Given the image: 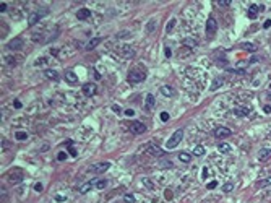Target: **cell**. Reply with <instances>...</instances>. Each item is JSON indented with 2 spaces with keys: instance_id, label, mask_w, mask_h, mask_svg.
Masks as SVG:
<instances>
[{
  "instance_id": "52",
  "label": "cell",
  "mask_w": 271,
  "mask_h": 203,
  "mask_svg": "<svg viewBox=\"0 0 271 203\" xmlns=\"http://www.w3.org/2000/svg\"><path fill=\"white\" fill-rule=\"evenodd\" d=\"M70 154H71V156H76V151H75L73 148H70Z\"/></svg>"
},
{
  "instance_id": "51",
  "label": "cell",
  "mask_w": 271,
  "mask_h": 203,
  "mask_svg": "<svg viewBox=\"0 0 271 203\" xmlns=\"http://www.w3.org/2000/svg\"><path fill=\"white\" fill-rule=\"evenodd\" d=\"M50 54H52V55H57V54H59V49H50Z\"/></svg>"
},
{
  "instance_id": "34",
  "label": "cell",
  "mask_w": 271,
  "mask_h": 203,
  "mask_svg": "<svg viewBox=\"0 0 271 203\" xmlns=\"http://www.w3.org/2000/svg\"><path fill=\"white\" fill-rule=\"evenodd\" d=\"M123 202H125V203H133L135 202V197L132 195V193H127V195L123 197Z\"/></svg>"
},
{
  "instance_id": "40",
  "label": "cell",
  "mask_w": 271,
  "mask_h": 203,
  "mask_svg": "<svg viewBox=\"0 0 271 203\" xmlns=\"http://www.w3.org/2000/svg\"><path fill=\"white\" fill-rule=\"evenodd\" d=\"M34 190H36V192H42V190H44L42 184H36V185H34Z\"/></svg>"
},
{
  "instance_id": "42",
  "label": "cell",
  "mask_w": 271,
  "mask_h": 203,
  "mask_svg": "<svg viewBox=\"0 0 271 203\" xmlns=\"http://www.w3.org/2000/svg\"><path fill=\"white\" fill-rule=\"evenodd\" d=\"M8 148H10V143H8V141H2V150L7 151Z\"/></svg>"
},
{
  "instance_id": "4",
  "label": "cell",
  "mask_w": 271,
  "mask_h": 203,
  "mask_svg": "<svg viewBox=\"0 0 271 203\" xmlns=\"http://www.w3.org/2000/svg\"><path fill=\"white\" fill-rule=\"evenodd\" d=\"M117 54H119L122 59H133L135 57V49L132 46H120L117 49Z\"/></svg>"
},
{
  "instance_id": "9",
  "label": "cell",
  "mask_w": 271,
  "mask_h": 203,
  "mask_svg": "<svg viewBox=\"0 0 271 203\" xmlns=\"http://www.w3.org/2000/svg\"><path fill=\"white\" fill-rule=\"evenodd\" d=\"M96 91H98V86H96L94 83H85V84H83V94H85L86 98L94 96Z\"/></svg>"
},
{
  "instance_id": "38",
  "label": "cell",
  "mask_w": 271,
  "mask_h": 203,
  "mask_svg": "<svg viewBox=\"0 0 271 203\" xmlns=\"http://www.w3.org/2000/svg\"><path fill=\"white\" fill-rule=\"evenodd\" d=\"M161 120L162 122H167V120H169V114H167V112H161Z\"/></svg>"
},
{
  "instance_id": "19",
  "label": "cell",
  "mask_w": 271,
  "mask_h": 203,
  "mask_svg": "<svg viewBox=\"0 0 271 203\" xmlns=\"http://www.w3.org/2000/svg\"><path fill=\"white\" fill-rule=\"evenodd\" d=\"M182 44H183V47H195V46H198V41L195 38H183Z\"/></svg>"
},
{
  "instance_id": "18",
  "label": "cell",
  "mask_w": 271,
  "mask_h": 203,
  "mask_svg": "<svg viewBox=\"0 0 271 203\" xmlns=\"http://www.w3.org/2000/svg\"><path fill=\"white\" fill-rule=\"evenodd\" d=\"M258 10H260V5L252 4V5H250V8H248V18L255 20V18H257V15H258Z\"/></svg>"
},
{
  "instance_id": "33",
  "label": "cell",
  "mask_w": 271,
  "mask_h": 203,
  "mask_svg": "<svg viewBox=\"0 0 271 203\" xmlns=\"http://www.w3.org/2000/svg\"><path fill=\"white\" fill-rule=\"evenodd\" d=\"M232 189H234V184L232 182H227L224 187H222V190H224L226 193H229V192H232Z\"/></svg>"
},
{
  "instance_id": "27",
  "label": "cell",
  "mask_w": 271,
  "mask_h": 203,
  "mask_svg": "<svg viewBox=\"0 0 271 203\" xmlns=\"http://www.w3.org/2000/svg\"><path fill=\"white\" fill-rule=\"evenodd\" d=\"M15 138H16L18 141H23V140H26V138H28V133L21 132V130H20V132H15Z\"/></svg>"
},
{
  "instance_id": "26",
  "label": "cell",
  "mask_w": 271,
  "mask_h": 203,
  "mask_svg": "<svg viewBox=\"0 0 271 203\" xmlns=\"http://www.w3.org/2000/svg\"><path fill=\"white\" fill-rule=\"evenodd\" d=\"M106 187H107V180H106V179H96L94 189H106Z\"/></svg>"
},
{
  "instance_id": "53",
  "label": "cell",
  "mask_w": 271,
  "mask_h": 203,
  "mask_svg": "<svg viewBox=\"0 0 271 203\" xmlns=\"http://www.w3.org/2000/svg\"><path fill=\"white\" fill-rule=\"evenodd\" d=\"M206 174H208V169H206V168H204V169H203V175H201V177H203V179H204V177H206Z\"/></svg>"
},
{
  "instance_id": "21",
  "label": "cell",
  "mask_w": 271,
  "mask_h": 203,
  "mask_svg": "<svg viewBox=\"0 0 271 203\" xmlns=\"http://www.w3.org/2000/svg\"><path fill=\"white\" fill-rule=\"evenodd\" d=\"M44 75H46V78H49V80H59V73H57L55 70H52V68L44 70Z\"/></svg>"
},
{
  "instance_id": "12",
  "label": "cell",
  "mask_w": 271,
  "mask_h": 203,
  "mask_svg": "<svg viewBox=\"0 0 271 203\" xmlns=\"http://www.w3.org/2000/svg\"><path fill=\"white\" fill-rule=\"evenodd\" d=\"M231 135H232V132L227 127H218L214 130V137H218V138H226V137H231Z\"/></svg>"
},
{
  "instance_id": "25",
  "label": "cell",
  "mask_w": 271,
  "mask_h": 203,
  "mask_svg": "<svg viewBox=\"0 0 271 203\" xmlns=\"http://www.w3.org/2000/svg\"><path fill=\"white\" fill-rule=\"evenodd\" d=\"M101 41H102L101 38H94V39H91V41H89L88 44H86V50H93V49H94V47L98 46V44H99Z\"/></svg>"
},
{
  "instance_id": "24",
  "label": "cell",
  "mask_w": 271,
  "mask_h": 203,
  "mask_svg": "<svg viewBox=\"0 0 271 203\" xmlns=\"http://www.w3.org/2000/svg\"><path fill=\"white\" fill-rule=\"evenodd\" d=\"M179 161H180V163H190V161H192V154H190V153H185V151H182V153H179Z\"/></svg>"
},
{
  "instance_id": "45",
  "label": "cell",
  "mask_w": 271,
  "mask_h": 203,
  "mask_svg": "<svg viewBox=\"0 0 271 203\" xmlns=\"http://www.w3.org/2000/svg\"><path fill=\"white\" fill-rule=\"evenodd\" d=\"M13 106H15L16 109H20V107H21V101H18V99H15V101H13Z\"/></svg>"
},
{
  "instance_id": "54",
  "label": "cell",
  "mask_w": 271,
  "mask_h": 203,
  "mask_svg": "<svg viewBox=\"0 0 271 203\" xmlns=\"http://www.w3.org/2000/svg\"><path fill=\"white\" fill-rule=\"evenodd\" d=\"M270 88H271V84H270Z\"/></svg>"
},
{
  "instance_id": "29",
  "label": "cell",
  "mask_w": 271,
  "mask_h": 203,
  "mask_svg": "<svg viewBox=\"0 0 271 203\" xmlns=\"http://www.w3.org/2000/svg\"><path fill=\"white\" fill-rule=\"evenodd\" d=\"M154 28H156V20H151L148 25H146V33H148V34H151V33L154 31Z\"/></svg>"
},
{
  "instance_id": "28",
  "label": "cell",
  "mask_w": 271,
  "mask_h": 203,
  "mask_svg": "<svg viewBox=\"0 0 271 203\" xmlns=\"http://www.w3.org/2000/svg\"><path fill=\"white\" fill-rule=\"evenodd\" d=\"M222 83H224V80H222V78H216V80L213 81V84H211V91H214V89H218V88L221 86Z\"/></svg>"
},
{
  "instance_id": "41",
  "label": "cell",
  "mask_w": 271,
  "mask_h": 203,
  "mask_svg": "<svg viewBox=\"0 0 271 203\" xmlns=\"http://www.w3.org/2000/svg\"><path fill=\"white\" fill-rule=\"evenodd\" d=\"M7 8H8V5L5 4V2H2V4H0V11H2V13H4V11H7Z\"/></svg>"
},
{
  "instance_id": "5",
  "label": "cell",
  "mask_w": 271,
  "mask_h": 203,
  "mask_svg": "<svg viewBox=\"0 0 271 203\" xmlns=\"http://www.w3.org/2000/svg\"><path fill=\"white\" fill-rule=\"evenodd\" d=\"M130 132L135 133V135H141V133L146 132V124L140 122V120H135V122L130 124Z\"/></svg>"
},
{
  "instance_id": "11",
  "label": "cell",
  "mask_w": 271,
  "mask_h": 203,
  "mask_svg": "<svg viewBox=\"0 0 271 203\" xmlns=\"http://www.w3.org/2000/svg\"><path fill=\"white\" fill-rule=\"evenodd\" d=\"M7 47H8L10 50H20V49H23V39H21V38L11 39V41L7 44Z\"/></svg>"
},
{
  "instance_id": "22",
  "label": "cell",
  "mask_w": 271,
  "mask_h": 203,
  "mask_svg": "<svg viewBox=\"0 0 271 203\" xmlns=\"http://www.w3.org/2000/svg\"><path fill=\"white\" fill-rule=\"evenodd\" d=\"M240 47H242L243 50H247V52H255V50L258 49L255 44H252V42H243V44H240Z\"/></svg>"
},
{
  "instance_id": "10",
  "label": "cell",
  "mask_w": 271,
  "mask_h": 203,
  "mask_svg": "<svg viewBox=\"0 0 271 203\" xmlns=\"http://www.w3.org/2000/svg\"><path fill=\"white\" fill-rule=\"evenodd\" d=\"M23 177H25V175H23V172L20 171V169H18V171H11L10 174H8V180H10L11 184H18V182H21Z\"/></svg>"
},
{
  "instance_id": "47",
  "label": "cell",
  "mask_w": 271,
  "mask_h": 203,
  "mask_svg": "<svg viewBox=\"0 0 271 203\" xmlns=\"http://www.w3.org/2000/svg\"><path fill=\"white\" fill-rule=\"evenodd\" d=\"M164 52H166V57H167V59H171L172 52H171V49H169V47H166V50H164Z\"/></svg>"
},
{
  "instance_id": "37",
  "label": "cell",
  "mask_w": 271,
  "mask_h": 203,
  "mask_svg": "<svg viewBox=\"0 0 271 203\" xmlns=\"http://www.w3.org/2000/svg\"><path fill=\"white\" fill-rule=\"evenodd\" d=\"M216 4H218V5H222V7H227V5H231V0H218Z\"/></svg>"
},
{
  "instance_id": "23",
  "label": "cell",
  "mask_w": 271,
  "mask_h": 203,
  "mask_svg": "<svg viewBox=\"0 0 271 203\" xmlns=\"http://www.w3.org/2000/svg\"><path fill=\"white\" fill-rule=\"evenodd\" d=\"M94 182H96V179H94V180H89V182H86V184H83V185L78 189V190H80V193H86L91 187H94Z\"/></svg>"
},
{
  "instance_id": "6",
  "label": "cell",
  "mask_w": 271,
  "mask_h": 203,
  "mask_svg": "<svg viewBox=\"0 0 271 203\" xmlns=\"http://www.w3.org/2000/svg\"><path fill=\"white\" fill-rule=\"evenodd\" d=\"M144 78H146V73L144 72H140V70H132L130 73H128V81L130 83H140V81H143Z\"/></svg>"
},
{
  "instance_id": "8",
  "label": "cell",
  "mask_w": 271,
  "mask_h": 203,
  "mask_svg": "<svg viewBox=\"0 0 271 203\" xmlns=\"http://www.w3.org/2000/svg\"><path fill=\"white\" fill-rule=\"evenodd\" d=\"M44 15H47V10H44V11H34V13H31L28 16V25L29 26H34L36 23H38V21L44 16Z\"/></svg>"
},
{
  "instance_id": "39",
  "label": "cell",
  "mask_w": 271,
  "mask_h": 203,
  "mask_svg": "<svg viewBox=\"0 0 271 203\" xmlns=\"http://www.w3.org/2000/svg\"><path fill=\"white\" fill-rule=\"evenodd\" d=\"M57 159H59V161H65V159H67V153H64V151H62V153H59Z\"/></svg>"
},
{
  "instance_id": "13",
  "label": "cell",
  "mask_w": 271,
  "mask_h": 203,
  "mask_svg": "<svg viewBox=\"0 0 271 203\" xmlns=\"http://www.w3.org/2000/svg\"><path fill=\"white\" fill-rule=\"evenodd\" d=\"M159 91H161V94L166 96V98H172V96L175 94V89H174L172 86H169V84H162V86L159 88Z\"/></svg>"
},
{
  "instance_id": "31",
  "label": "cell",
  "mask_w": 271,
  "mask_h": 203,
  "mask_svg": "<svg viewBox=\"0 0 271 203\" xmlns=\"http://www.w3.org/2000/svg\"><path fill=\"white\" fill-rule=\"evenodd\" d=\"M257 185L258 187H268V185H271V177H266V179H263V180H258Z\"/></svg>"
},
{
  "instance_id": "49",
  "label": "cell",
  "mask_w": 271,
  "mask_h": 203,
  "mask_svg": "<svg viewBox=\"0 0 271 203\" xmlns=\"http://www.w3.org/2000/svg\"><path fill=\"white\" fill-rule=\"evenodd\" d=\"M263 111L266 112V114H271V106H265V107H263Z\"/></svg>"
},
{
  "instance_id": "48",
  "label": "cell",
  "mask_w": 271,
  "mask_h": 203,
  "mask_svg": "<svg viewBox=\"0 0 271 203\" xmlns=\"http://www.w3.org/2000/svg\"><path fill=\"white\" fill-rule=\"evenodd\" d=\"M143 184H144V185H148V187H149V189H153V184H151V182H149V180H148V179H143Z\"/></svg>"
},
{
  "instance_id": "2",
  "label": "cell",
  "mask_w": 271,
  "mask_h": 203,
  "mask_svg": "<svg viewBox=\"0 0 271 203\" xmlns=\"http://www.w3.org/2000/svg\"><path fill=\"white\" fill-rule=\"evenodd\" d=\"M216 31H218V21L213 16H209L206 21V36L208 38H214Z\"/></svg>"
},
{
  "instance_id": "16",
  "label": "cell",
  "mask_w": 271,
  "mask_h": 203,
  "mask_svg": "<svg viewBox=\"0 0 271 203\" xmlns=\"http://www.w3.org/2000/svg\"><path fill=\"white\" fill-rule=\"evenodd\" d=\"M65 80H67L68 84H76L78 83V77L75 75V72H71V70L65 72Z\"/></svg>"
},
{
  "instance_id": "32",
  "label": "cell",
  "mask_w": 271,
  "mask_h": 203,
  "mask_svg": "<svg viewBox=\"0 0 271 203\" xmlns=\"http://www.w3.org/2000/svg\"><path fill=\"white\" fill-rule=\"evenodd\" d=\"M218 150L221 151V153H229V151H231V146H229L227 143H219L218 145Z\"/></svg>"
},
{
  "instance_id": "30",
  "label": "cell",
  "mask_w": 271,
  "mask_h": 203,
  "mask_svg": "<svg viewBox=\"0 0 271 203\" xmlns=\"http://www.w3.org/2000/svg\"><path fill=\"white\" fill-rule=\"evenodd\" d=\"M193 154H195V156H203V154H204V148L201 146V145L195 146V148H193Z\"/></svg>"
},
{
  "instance_id": "17",
  "label": "cell",
  "mask_w": 271,
  "mask_h": 203,
  "mask_svg": "<svg viewBox=\"0 0 271 203\" xmlns=\"http://www.w3.org/2000/svg\"><path fill=\"white\" fill-rule=\"evenodd\" d=\"M270 158H271V150H270V148H263V150L258 153V159H260V161H268Z\"/></svg>"
},
{
  "instance_id": "14",
  "label": "cell",
  "mask_w": 271,
  "mask_h": 203,
  "mask_svg": "<svg viewBox=\"0 0 271 203\" xmlns=\"http://www.w3.org/2000/svg\"><path fill=\"white\" fill-rule=\"evenodd\" d=\"M234 116H237V117H247V116H250V109L248 107H243V106H237V107H234Z\"/></svg>"
},
{
  "instance_id": "1",
  "label": "cell",
  "mask_w": 271,
  "mask_h": 203,
  "mask_svg": "<svg viewBox=\"0 0 271 203\" xmlns=\"http://www.w3.org/2000/svg\"><path fill=\"white\" fill-rule=\"evenodd\" d=\"M182 138H183V130L179 128V130H177V132L172 135V138H169V140H167V143H166V148H167V150H172V148H175L177 145L182 141Z\"/></svg>"
},
{
  "instance_id": "43",
  "label": "cell",
  "mask_w": 271,
  "mask_h": 203,
  "mask_svg": "<svg viewBox=\"0 0 271 203\" xmlns=\"http://www.w3.org/2000/svg\"><path fill=\"white\" fill-rule=\"evenodd\" d=\"M125 116H128V117L135 116V111H133V109H127V111H125Z\"/></svg>"
},
{
  "instance_id": "46",
  "label": "cell",
  "mask_w": 271,
  "mask_h": 203,
  "mask_svg": "<svg viewBox=\"0 0 271 203\" xmlns=\"http://www.w3.org/2000/svg\"><path fill=\"white\" fill-rule=\"evenodd\" d=\"M112 111H114V112H117V114H120V111H122V109H120L117 104H114V106H112Z\"/></svg>"
},
{
  "instance_id": "36",
  "label": "cell",
  "mask_w": 271,
  "mask_h": 203,
  "mask_svg": "<svg viewBox=\"0 0 271 203\" xmlns=\"http://www.w3.org/2000/svg\"><path fill=\"white\" fill-rule=\"evenodd\" d=\"M130 33L128 31H122V33H119V34H117V39H120V38H130Z\"/></svg>"
},
{
  "instance_id": "7",
  "label": "cell",
  "mask_w": 271,
  "mask_h": 203,
  "mask_svg": "<svg viewBox=\"0 0 271 203\" xmlns=\"http://www.w3.org/2000/svg\"><path fill=\"white\" fill-rule=\"evenodd\" d=\"M144 150L148 151L149 154H153V156H164L166 154L164 150H161L159 146H156V145H153V143H146L144 145Z\"/></svg>"
},
{
  "instance_id": "35",
  "label": "cell",
  "mask_w": 271,
  "mask_h": 203,
  "mask_svg": "<svg viewBox=\"0 0 271 203\" xmlns=\"http://www.w3.org/2000/svg\"><path fill=\"white\" fill-rule=\"evenodd\" d=\"M174 26H175V20L172 18V20H169V23H167V26H166V31L171 33V29H172Z\"/></svg>"
},
{
  "instance_id": "3",
  "label": "cell",
  "mask_w": 271,
  "mask_h": 203,
  "mask_svg": "<svg viewBox=\"0 0 271 203\" xmlns=\"http://www.w3.org/2000/svg\"><path fill=\"white\" fill-rule=\"evenodd\" d=\"M109 168H110L109 161H101V163H94V164L89 166V171L96 172V174H102V172H106Z\"/></svg>"
},
{
  "instance_id": "20",
  "label": "cell",
  "mask_w": 271,
  "mask_h": 203,
  "mask_svg": "<svg viewBox=\"0 0 271 203\" xmlns=\"http://www.w3.org/2000/svg\"><path fill=\"white\" fill-rule=\"evenodd\" d=\"M156 104V99L153 94H146V99H144V106H146V109H153Z\"/></svg>"
},
{
  "instance_id": "44",
  "label": "cell",
  "mask_w": 271,
  "mask_h": 203,
  "mask_svg": "<svg viewBox=\"0 0 271 203\" xmlns=\"http://www.w3.org/2000/svg\"><path fill=\"white\" fill-rule=\"evenodd\" d=\"M214 187H218V182H216V180H213V182L208 184V189H214Z\"/></svg>"
},
{
  "instance_id": "50",
  "label": "cell",
  "mask_w": 271,
  "mask_h": 203,
  "mask_svg": "<svg viewBox=\"0 0 271 203\" xmlns=\"http://www.w3.org/2000/svg\"><path fill=\"white\" fill-rule=\"evenodd\" d=\"M265 28H271V20H266V21H265Z\"/></svg>"
},
{
  "instance_id": "15",
  "label": "cell",
  "mask_w": 271,
  "mask_h": 203,
  "mask_svg": "<svg viewBox=\"0 0 271 203\" xmlns=\"http://www.w3.org/2000/svg\"><path fill=\"white\" fill-rule=\"evenodd\" d=\"M89 16H91V11L88 10V8H80V10L76 11V18L81 21H86L89 20Z\"/></svg>"
}]
</instances>
